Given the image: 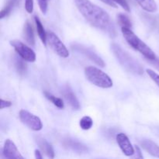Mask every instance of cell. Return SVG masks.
Here are the masks:
<instances>
[{"label":"cell","instance_id":"cell-1","mask_svg":"<svg viewBox=\"0 0 159 159\" xmlns=\"http://www.w3.org/2000/svg\"><path fill=\"white\" fill-rule=\"evenodd\" d=\"M76 7L84 18L94 27L108 34L110 37L116 36V28L110 15L89 0H75Z\"/></svg>","mask_w":159,"mask_h":159},{"label":"cell","instance_id":"cell-2","mask_svg":"<svg viewBox=\"0 0 159 159\" xmlns=\"http://www.w3.org/2000/svg\"><path fill=\"white\" fill-rule=\"evenodd\" d=\"M111 50L119 63L127 71L134 75H142L144 73V68L141 64L124 51L120 45L115 43H112Z\"/></svg>","mask_w":159,"mask_h":159},{"label":"cell","instance_id":"cell-3","mask_svg":"<svg viewBox=\"0 0 159 159\" xmlns=\"http://www.w3.org/2000/svg\"><path fill=\"white\" fill-rule=\"evenodd\" d=\"M121 31L124 37L127 40V43L134 50L138 51L141 53L147 60H153L156 57V55L154 53V51L146 44L144 42H143L133 31L131 29L127 27H121Z\"/></svg>","mask_w":159,"mask_h":159},{"label":"cell","instance_id":"cell-4","mask_svg":"<svg viewBox=\"0 0 159 159\" xmlns=\"http://www.w3.org/2000/svg\"><path fill=\"white\" fill-rule=\"evenodd\" d=\"M85 75L89 82L99 88L109 89L113 85L110 76L96 67H86L85 68Z\"/></svg>","mask_w":159,"mask_h":159},{"label":"cell","instance_id":"cell-5","mask_svg":"<svg viewBox=\"0 0 159 159\" xmlns=\"http://www.w3.org/2000/svg\"><path fill=\"white\" fill-rule=\"evenodd\" d=\"M47 42L50 48L58 56L64 58H66L69 56V51L67 49L66 46L62 43L61 40L55 34L52 32L47 34Z\"/></svg>","mask_w":159,"mask_h":159},{"label":"cell","instance_id":"cell-6","mask_svg":"<svg viewBox=\"0 0 159 159\" xmlns=\"http://www.w3.org/2000/svg\"><path fill=\"white\" fill-rule=\"evenodd\" d=\"M20 120L23 124L34 131H39L43 127L41 120L38 116L25 110H21L19 113Z\"/></svg>","mask_w":159,"mask_h":159},{"label":"cell","instance_id":"cell-7","mask_svg":"<svg viewBox=\"0 0 159 159\" xmlns=\"http://www.w3.org/2000/svg\"><path fill=\"white\" fill-rule=\"evenodd\" d=\"M10 44L14 48L16 52L18 54V55L24 59L26 61L34 62L36 61L35 52L23 42L18 40H11Z\"/></svg>","mask_w":159,"mask_h":159},{"label":"cell","instance_id":"cell-8","mask_svg":"<svg viewBox=\"0 0 159 159\" xmlns=\"http://www.w3.org/2000/svg\"><path fill=\"white\" fill-rule=\"evenodd\" d=\"M71 49L73 51H75L83 54L87 58H89L90 61L96 64L98 66L102 67V68L105 67V62L103 61V60L96 53H95L93 50L90 49L88 47L84 46L82 44H79V43H74V44L71 45Z\"/></svg>","mask_w":159,"mask_h":159},{"label":"cell","instance_id":"cell-9","mask_svg":"<svg viewBox=\"0 0 159 159\" xmlns=\"http://www.w3.org/2000/svg\"><path fill=\"white\" fill-rule=\"evenodd\" d=\"M116 142L119 145L120 148L126 156H132L134 155V148L130 143L128 137L124 133H120L116 137Z\"/></svg>","mask_w":159,"mask_h":159},{"label":"cell","instance_id":"cell-10","mask_svg":"<svg viewBox=\"0 0 159 159\" xmlns=\"http://www.w3.org/2000/svg\"><path fill=\"white\" fill-rule=\"evenodd\" d=\"M2 155L4 158L9 159H23L21 154L17 149L16 144L11 140H6L2 149Z\"/></svg>","mask_w":159,"mask_h":159},{"label":"cell","instance_id":"cell-11","mask_svg":"<svg viewBox=\"0 0 159 159\" xmlns=\"http://www.w3.org/2000/svg\"><path fill=\"white\" fill-rule=\"evenodd\" d=\"M61 94L63 95L64 98L65 99V100L67 101L68 104L71 106V107L74 110H79L80 109V103H79V101L78 100L77 97L75 95V93H73L71 89L70 88L68 85H65L63 86L61 89Z\"/></svg>","mask_w":159,"mask_h":159},{"label":"cell","instance_id":"cell-12","mask_svg":"<svg viewBox=\"0 0 159 159\" xmlns=\"http://www.w3.org/2000/svg\"><path fill=\"white\" fill-rule=\"evenodd\" d=\"M140 144H141V148L145 152H147L152 156L159 158V146L156 143H155L150 139L144 138L141 141H140Z\"/></svg>","mask_w":159,"mask_h":159},{"label":"cell","instance_id":"cell-13","mask_svg":"<svg viewBox=\"0 0 159 159\" xmlns=\"http://www.w3.org/2000/svg\"><path fill=\"white\" fill-rule=\"evenodd\" d=\"M36 142L37 145L39 146L41 152L46 155L47 157L50 158H54V151L53 149V147L50 143L48 142L47 140L44 138H40V137H36Z\"/></svg>","mask_w":159,"mask_h":159},{"label":"cell","instance_id":"cell-14","mask_svg":"<svg viewBox=\"0 0 159 159\" xmlns=\"http://www.w3.org/2000/svg\"><path fill=\"white\" fill-rule=\"evenodd\" d=\"M64 145H65V147L72 150L73 152H75L79 154L85 153V152H88V148H87L86 146L84 145L83 144H82L79 141L71 139V138L65 139V141H64Z\"/></svg>","mask_w":159,"mask_h":159},{"label":"cell","instance_id":"cell-15","mask_svg":"<svg viewBox=\"0 0 159 159\" xmlns=\"http://www.w3.org/2000/svg\"><path fill=\"white\" fill-rule=\"evenodd\" d=\"M23 38L26 40V43L30 46L34 47L35 45V37H34V30L32 26L29 21H26L23 27Z\"/></svg>","mask_w":159,"mask_h":159},{"label":"cell","instance_id":"cell-16","mask_svg":"<svg viewBox=\"0 0 159 159\" xmlns=\"http://www.w3.org/2000/svg\"><path fill=\"white\" fill-rule=\"evenodd\" d=\"M139 4V6L149 12H155L158 9L156 2L155 0H135Z\"/></svg>","mask_w":159,"mask_h":159},{"label":"cell","instance_id":"cell-17","mask_svg":"<svg viewBox=\"0 0 159 159\" xmlns=\"http://www.w3.org/2000/svg\"><path fill=\"white\" fill-rule=\"evenodd\" d=\"M34 20H35L36 23V28H37V32L38 34L39 37L41 40L42 43L44 45H46L47 43V34L44 30V28L43 26L42 25L41 22H40V19L37 16L34 17Z\"/></svg>","mask_w":159,"mask_h":159},{"label":"cell","instance_id":"cell-18","mask_svg":"<svg viewBox=\"0 0 159 159\" xmlns=\"http://www.w3.org/2000/svg\"><path fill=\"white\" fill-rule=\"evenodd\" d=\"M14 64H15V68L17 72L20 75H23L26 74V71H27V65H26V61L24 59L22 58L21 57H16Z\"/></svg>","mask_w":159,"mask_h":159},{"label":"cell","instance_id":"cell-19","mask_svg":"<svg viewBox=\"0 0 159 159\" xmlns=\"http://www.w3.org/2000/svg\"><path fill=\"white\" fill-rule=\"evenodd\" d=\"M44 95L46 96L47 99L48 100L51 101L53 104H54L55 107H57L59 109H63L64 108V102L61 99L58 97H56V96H53L51 93H48V92H44Z\"/></svg>","mask_w":159,"mask_h":159},{"label":"cell","instance_id":"cell-20","mask_svg":"<svg viewBox=\"0 0 159 159\" xmlns=\"http://www.w3.org/2000/svg\"><path fill=\"white\" fill-rule=\"evenodd\" d=\"M117 21L119 23V24L121 26V27H127L131 29V22H130V20L129 19V17L127 16H126L125 14L120 13L117 16Z\"/></svg>","mask_w":159,"mask_h":159},{"label":"cell","instance_id":"cell-21","mask_svg":"<svg viewBox=\"0 0 159 159\" xmlns=\"http://www.w3.org/2000/svg\"><path fill=\"white\" fill-rule=\"evenodd\" d=\"M81 128L84 130H88L90 128H92L93 125V121L91 117L88 116H85L81 119L80 123H79Z\"/></svg>","mask_w":159,"mask_h":159},{"label":"cell","instance_id":"cell-22","mask_svg":"<svg viewBox=\"0 0 159 159\" xmlns=\"http://www.w3.org/2000/svg\"><path fill=\"white\" fill-rule=\"evenodd\" d=\"M146 72L148 75L149 77L152 79V80L155 82V83L159 87V75L157 74L155 71H154L152 69H147L146 70Z\"/></svg>","mask_w":159,"mask_h":159},{"label":"cell","instance_id":"cell-23","mask_svg":"<svg viewBox=\"0 0 159 159\" xmlns=\"http://www.w3.org/2000/svg\"><path fill=\"white\" fill-rule=\"evenodd\" d=\"M112 1H113L116 4L120 5L127 12H130V6H129V4L127 0H112Z\"/></svg>","mask_w":159,"mask_h":159},{"label":"cell","instance_id":"cell-24","mask_svg":"<svg viewBox=\"0 0 159 159\" xmlns=\"http://www.w3.org/2000/svg\"><path fill=\"white\" fill-rule=\"evenodd\" d=\"M25 9L28 13H32L34 10V0H25Z\"/></svg>","mask_w":159,"mask_h":159},{"label":"cell","instance_id":"cell-25","mask_svg":"<svg viewBox=\"0 0 159 159\" xmlns=\"http://www.w3.org/2000/svg\"><path fill=\"white\" fill-rule=\"evenodd\" d=\"M38 5L41 10L42 13L46 14L48 10V1H43V0H38Z\"/></svg>","mask_w":159,"mask_h":159},{"label":"cell","instance_id":"cell-26","mask_svg":"<svg viewBox=\"0 0 159 159\" xmlns=\"http://www.w3.org/2000/svg\"><path fill=\"white\" fill-rule=\"evenodd\" d=\"M148 62L151 64V65H153V66L155 67V68L159 71V58L158 57H156L155 59H153V60H148Z\"/></svg>","mask_w":159,"mask_h":159},{"label":"cell","instance_id":"cell-27","mask_svg":"<svg viewBox=\"0 0 159 159\" xmlns=\"http://www.w3.org/2000/svg\"><path fill=\"white\" fill-rule=\"evenodd\" d=\"M11 105H12V102H11L10 101L4 100V99H1V109L2 110L4 108H7V107H11Z\"/></svg>","mask_w":159,"mask_h":159},{"label":"cell","instance_id":"cell-28","mask_svg":"<svg viewBox=\"0 0 159 159\" xmlns=\"http://www.w3.org/2000/svg\"><path fill=\"white\" fill-rule=\"evenodd\" d=\"M134 147H135V152H136V153H137V155H136L137 158H144V157H143L142 153H141V148H140L138 147V146H137V145H135Z\"/></svg>","mask_w":159,"mask_h":159},{"label":"cell","instance_id":"cell-29","mask_svg":"<svg viewBox=\"0 0 159 159\" xmlns=\"http://www.w3.org/2000/svg\"><path fill=\"white\" fill-rule=\"evenodd\" d=\"M34 154H35V158L37 159H42L43 158V156H42L41 153H40V150H37L36 149L35 152H34Z\"/></svg>","mask_w":159,"mask_h":159},{"label":"cell","instance_id":"cell-30","mask_svg":"<svg viewBox=\"0 0 159 159\" xmlns=\"http://www.w3.org/2000/svg\"><path fill=\"white\" fill-rule=\"evenodd\" d=\"M43 1H48V0H43Z\"/></svg>","mask_w":159,"mask_h":159}]
</instances>
